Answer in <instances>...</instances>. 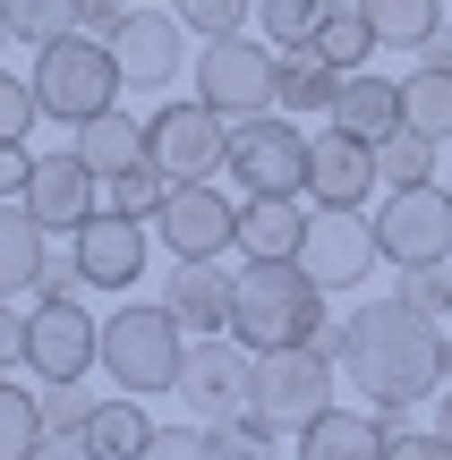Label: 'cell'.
Wrapping results in <instances>:
<instances>
[{
    "label": "cell",
    "mask_w": 452,
    "mask_h": 460,
    "mask_svg": "<svg viewBox=\"0 0 452 460\" xmlns=\"http://www.w3.org/2000/svg\"><path fill=\"white\" fill-rule=\"evenodd\" d=\"M316 349L333 367H350V384L368 393V410H410V401L444 393V324L419 315L410 298H376V307L324 324Z\"/></svg>",
    "instance_id": "6da1fadb"
},
{
    "label": "cell",
    "mask_w": 452,
    "mask_h": 460,
    "mask_svg": "<svg viewBox=\"0 0 452 460\" xmlns=\"http://www.w3.org/2000/svg\"><path fill=\"white\" fill-rule=\"evenodd\" d=\"M324 324H333V315H324V281L307 273L299 256H256L248 273H239L231 341H248L256 358H265V349H307Z\"/></svg>",
    "instance_id": "7a4b0ae2"
},
{
    "label": "cell",
    "mask_w": 452,
    "mask_h": 460,
    "mask_svg": "<svg viewBox=\"0 0 452 460\" xmlns=\"http://www.w3.org/2000/svg\"><path fill=\"white\" fill-rule=\"evenodd\" d=\"M197 102L205 111H222L239 128V119H265L282 111V51L265 43V34H214V43L197 51Z\"/></svg>",
    "instance_id": "3957f363"
},
{
    "label": "cell",
    "mask_w": 452,
    "mask_h": 460,
    "mask_svg": "<svg viewBox=\"0 0 452 460\" xmlns=\"http://www.w3.org/2000/svg\"><path fill=\"white\" fill-rule=\"evenodd\" d=\"M34 102H43V119H68V128L102 119L120 102L111 43H94V34H60V43H43V51H34Z\"/></svg>",
    "instance_id": "277c9868"
},
{
    "label": "cell",
    "mask_w": 452,
    "mask_h": 460,
    "mask_svg": "<svg viewBox=\"0 0 452 460\" xmlns=\"http://www.w3.org/2000/svg\"><path fill=\"white\" fill-rule=\"evenodd\" d=\"M180 358H188V341H180V315L154 298V307H120L111 324H102V376L120 384V393H171L180 384Z\"/></svg>",
    "instance_id": "5b68a950"
},
{
    "label": "cell",
    "mask_w": 452,
    "mask_h": 460,
    "mask_svg": "<svg viewBox=\"0 0 452 460\" xmlns=\"http://www.w3.org/2000/svg\"><path fill=\"white\" fill-rule=\"evenodd\" d=\"M376 256L393 273H436V264H452V188L444 180L385 188V205H376Z\"/></svg>",
    "instance_id": "8992f818"
},
{
    "label": "cell",
    "mask_w": 452,
    "mask_h": 460,
    "mask_svg": "<svg viewBox=\"0 0 452 460\" xmlns=\"http://www.w3.org/2000/svg\"><path fill=\"white\" fill-rule=\"evenodd\" d=\"M180 410L197 418V427H222V418H248L256 410V349L231 341V332H197L180 358Z\"/></svg>",
    "instance_id": "52a82bcc"
},
{
    "label": "cell",
    "mask_w": 452,
    "mask_h": 460,
    "mask_svg": "<svg viewBox=\"0 0 452 460\" xmlns=\"http://www.w3.org/2000/svg\"><path fill=\"white\" fill-rule=\"evenodd\" d=\"M146 163L163 171L171 188H180V180H214V171L231 163V119L205 111L197 94L163 102V111H146Z\"/></svg>",
    "instance_id": "ba28073f"
},
{
    "label": "cell",
    "mask_w": 452,
    "mask_h": 460,
    "mask_svg": "<svg viewBox=\"0 0 452 460\" xmlns=\"http://www.w3.org/2000/svg\"><path fill=\"white\" fill-rule=\"evenodd\" d=\"M231 188L248 197H307V128L299 119H239L231 128Z\"/></svg>",
    "instance_id": "9c48e42d"
},
{
    "label": "cell",
    "mask_w": 452,
    "mask_h": 460,
    "mask_svg": "<svg viewBox=\"0 0 452 460\" xmlns=\"http://www.w3.org/2000/svg\"><path fill=\"white\" fill-rule=\"evenodd\" d=\"M333 410V358L316 341L307 349H265L256 358V418H273L282 435H299L307 418Z\"/></svg>",
    "instance_id": "30bf717a"
},
{
    "label": "cell",
    "mask_w": 452,
    "mask_h": 460,
    "mask_svg": "<svg viewBox=\"0 0 452 460\" xmlns=\"http://www.w3.org/2000/svg\"><path fill=\"white\" fill-rule=\"evenodd\" d=\"M154 239L171 247V264L180 256H231L239 247V197H222L214 180H180L163 197V214H154Z\"/></svg>",
    "instance_id": "8fae6325"
},
{
    "label": "cell",
    "mask_w": 452,
    "mask_h": 460,
    "mask_svg": "<svg viewBox=\"0 0 452 460\" xmlns=\"http://www.w3.org/2000/svg\"><path fill=\"white\" fill-rule=\"evenodd\" d=\"M299 264L324 281V290H359V281L376 273V214L368 205H316Z\"/></svg>",
    "instance_id": "7c38bea8"
},
{
    "label": "cell",
    "mask_w": 452,
    "mask_h": 460,
    "mask_svg": "<svg viewBox=\"0 0 452 460\" xmlns=\"http://www.w3.org/2000/svg\"><path fill=\"white\" fill-rule=\"evenodd\" d=\"M26 367L43 384H85V367H102V324L77 298H43L26 315Z\"/></svg>",
    "instance_id": "4fadbf2b"
},
{
    "label": "cell",
    "mask_w": 452,
    "mask_h": 460,
    "mask_svg": "<svg viewBox=\"0 0 452 460\" xmlns=\"http://www.w3.org/2000/svg\"><path fill=\"white\" fill-rule=\"evenodd\" d=\"M68 256H77V273L94 281V290H137V273H146V222L94 205V214L68 230Z\"/></svg>",
    "instance_id": "5bb4252c"
},
{
    "label": "cell",
    "mask_w": 452,
    "mask_h": 460,
    "mask_svg": "<svg viewBox=\"0 0 452 460\" xmlns=\"http://www.w3.org/2000/svg\"><path fill=\"white\" fill-rule=\"evenodd\" d=\"M111 60H120V85H171L180 77V17L154 9V0H129L111 34Z\"/></svg>",
    "instance_id": "9a60e30c"
},
{
    "label": "cell",
    "mask_w": 452,
    "mask_h": 460,
    "mask_svg": "<svg viewBox=\"0 0 452 460\" xmlns=\"http://www.w3.org/2000/svg\"><path fill=\"white\" fill-rule=\"evenodd\" d=\"M376 188H385V171H376L368 137H350V128L307 137V197H316V205H368Z\"/></svg>",
    "instance_id": "2e32d148"
},
{
    "label": "cell",
    "mask_w": 452,
    "mask_h": 460,
    "mask_svg": "<svg viewBox=\"0 0 452 460\" xmlns=\"http://www.w3.org/2000/svg\"><path fill=\"white\" fill-rule=\"evenodd\" d=\"M17 205H26L43 230H77L102 205V180L77 163V146H68V154H34V180H26V197H17Z\"/></svg>",
    "instance_id": "e0dca14e"
},
{
    "label": "cell",
    "mask_w": 452,
    "mask_h": 460,
    "mask_svg": "<svg viewBox=\"0 0 452 460\" xmlns=\"http://www.w3.org/2000/svg\"><path fill=\"white\" fill-rule=\"evenodd\" d=\"M231 298H239V273L222 256H180L163 281V307L180 315V332H231Z\"/></svg>",
    "instance_id": "ac0fdd59"
},
{
    "label": "cell",
    "mask_w": 452,
    "mask_h": 460,
    "mask_svg": "<svg viewBox=\"0 0 452 460\" xmlns=\"http://www.w3.org/2000/svg\"><path fill=\"white\" fill-rule=\"evenodd\" d=\"M402 435V410H324L299 427V460H385Z\"/></svg>",
    "instance_id": "d6986e66"
},
{
    "label": "cell",
    "mask_w": 452,
    "mask_h": 460,
    "mask_svg": "<svg viewBox=\"0 0 452 460\" xmlns=\"http://www.w3.org/2000/svg\"><path fill=\"white\" fill-rule=\"evenodd\" d=\"M307 247V197H239V256H299Z\"/></svg>",
    "instance_id": "ffe728a7"
},
{
    "label": "cell",
    "mask_w": 452,
    "mask_h": 460,
    "mask_svg": "<svg viewBox=\"0 0 452 460\" xmlns=\"http://www.w3.org/2000/svg\"><path fill=\"white\" fill-rule=\"evenodd\" d=\"M333 128H350V137H368V146H385L393 128H402V85L393 77H376V68H359V77H341V94H333Z\"/></svg>",
    "instance_id": "44dd1931"
},
{
    "label": "cell",
    "mask_w": 452,
    "mask_h": 460,
    "mask_svg": "<svg viewBox=\"0 0 452 460\" xmlns=\"http://www.w3.org/2000/svg\"><path fill=\"white\" fill-rule=\"evenodd\" d=\"M77 163L94 171V180H120L129 163H146V119L111 102L102 119H85V128H77Z\"/></svg>",
    "instance_id": "7402d4cb"
},
{
    "label": "cell",
    "mask_w": 452,
    "mask_h": 460,
    "mask_svg": "<svg viewBox=\"0 0 452 460\" xmlns=\"http://www.w3.org/2000/svg\"><path fill=\"white\" fill-rule=\"evenodd\" d=\"M146 444H154V418H146L137 393L94 401V418H85V452L94 460H146Z\"/></svg>",
    "instance_id": "603a6c76"
},
{
    "label": "cell",
    "mask_w": 452,
    "mask_h": 460,
    "mask_svg": "<svg viewBox=\"0 0 452 460\" xmlns=\"http://www.w3.org/2000/svg\"><path fill=\"white\" fill-rule=\"evenodd\" d=\"M43 256H51V230L26 214V205H0V298L34 290L43 281Z\"/></svg>",
    "instance_id": "cb8c5ba5"
},
{
    "label": "cell",
    "mask_w": 452,
    "mask_h": 460,
    "mask_svg": "<svg viewBox=\"0 0 452 460\" xmlns=\"http://www.w3.org/2000/svg\"><path fill=\"white\" fill-rule=\"evenodd\" d=\"M385 51H427L444 34V0H359Z\"/></svg>",
    "instance_id": "d4e9b609"
},
{
    "label": "cell",
    "mask_w": 452,
    "mask_h": 460,
    "mask_svg": "<svg viewBox=\"0 0 452 460\" xmlns=\"http://www.w3.org/2000/svg\"><path fill=\"white\" fill-rule=\"evenodd\" d=\"M307 51H316V60L333 68V77H359V68H368V51H385V43H376L368 9H359V0H341V9L316 26V43H307Z\"/></svg>",
    "instance_id": "484cf974"
},
{
    "label": "cell",
    "mask_w": 452,
    "mask_h": 460,
    "mask_svg": "<svg viewBox=\"0 0 452 460\" xmlns=\"http://www.w3.org/2000/svg\"><path fill=\"white\" fill-rule=\"evenodd\" d=\"M402 119L427 128L436 146H452V68H436V60L410 68V77H402Z\"/></svg>",
    "instance_id": "4316f807"
},
{
    "label": "cell",
    "mask_w": 452,
    "mask_h": 460,
    "mask_svg": "<svg viewBox=\"0 0 452 460\" xmlns=\"http://www.w3.org/2000/svg\"><path fill=\"white\" fill-rule=\"evenodd\" d=\"M436 154H444L436 137L402 119V128H393L385 146H376V171H385V188H427V180H436Z\"/></svg>",
    "instance_id": "83f0119b"
},
{
    "label": "cell",
    "mask_w": 452,
    "mask_h": 460,
    "mask_svg": "<svg viewBox=\"0 0 452 460\" xmlns=\"http://www.w3.org/2000/svg\"><path fill=\"white\" fill-rule=\"evenodd\" d=\"M333 9L341 0H256V34H265L273 51H299V43H316V26Z\"/></svg>",
    "instance_id": "f1b7e54d"
},
{
    "label": "cell",
    "mask_w": 452,
    "mask_h": 460,
    "mask_svg": "<svg viewBox=\"0 0 452 460\" xmlns=\"http://www.w3.org/2000/svg\"><path fill=\"white\" fill-rule=\"evenodd\" d=\"M333 94H341V77L316 60V51H282V111H333Z\"/></svg>",
    "instance_id": "f546056e"
},
{
    "label": "cell",
    "mask_w": 452,
    "mask_h": 460,
    "mask_svg": "<svg viewBox=\"0 0 452 460\" xmlns=\"http://www.w3.org/2000/svg\"><path fill=\"white\" fill-rule=\"evenodd\" d=\"M34 452H43V410L26 384L0 376V460H34Z\"/></svg>",
    "instance_id": "4dcf8cb0"
},
{
    "label": "cell",
    "mask_w": 452,
    "mask_h": 460,
    "mask_svg": "<svg viewBox=\"0 0 452 460\" xmlns=\"http://www.w3.org/2000/svg\"><path fill=\"white\" fill-rule=\"evenodd\" d=\"M163 197H171V180H163L154 163H129L120 180H102V205L129 214V222H146V230H154V214H163Z\"/></svg>",
    "instance_id": "1f68e13d"
},
{
    "label": "cell",
    "mask_w": 452,
    "mask_h": 460,
    "mask_svg": "<svg viewBox=\"0 0 452 460\" xmlns=\"http://www.w3.org/2000/svg\"><path fill=\"white\" fill-rule=\"evenodd\" d=\"M0 17H9L17 43H60V34H77V0H0Z\"/></svg>",
    "instance_id": "d6a6232c"
},
{
    "label": "cell",
    "mask_w": 452,
    "mask_h": 460,
    "mask_svg": "<svg viewBox=\"0 0 452 460\" xmlns=\"http://www.w3.org/2000/svg\"><path fill=\"white\" fill-rule=\"evenodd\" d=\"M94 401H102V393H85V384H43V393H34V410H43V435H85Z\"/></svg>",
    "instance_id": "836d02e7"
},
{
    "label": "cell",
    "mask_w": 452,
    "mask_h": 460,
    "mask_svg": "<svg viewBox=\"0 0 452 460\" xmlns=\"http://www.w3.org/2000/svg\"><path fill=\"white\" fill-rule=\"evenodd\" d=\"M34 119H43V102H34V77H9V68H0V146H26Z\"/></svg>",
    "instance_id": "e575fe53"
},
{
    "label": "cell",
    "mask_w": 452,
    "mask_h": 460,
    "mask_svg": "<svg viewBox=\"0 0 452 460\" xmlns=\"http://www.w3.org/2000/svg\"><path fill=\"white\" fill-rule=\"evenodd\" d=\"M171 17H180L188 34H205V43H214V34H239V26H248V0H180Z\"/></svg>",
    "instance_id": "d590c367"
},
{
    "label": "cell",
    "mask_w": 452,
    "mask_h": 460,
    "mask_svg": "<svg viewBox=\"0 0 452 460\" xmlns=\"http://www.w3.org/2000/svg\"><path fill=\"white\" fill-rule=\"evenodd\" d=\"M402 298L444 324V315H452V264H436V273H402Z\"/></svg>",
    "instance_id": "8d00e7d4"
},
{
    "label": "cell",
    "mask_w": 452,
    "mask_h": 460,
    "mask_svg": "<svg viewBox=\"0 0 452 460\" xmlns=\"http://www.w3.org/2000/svg\"><path fill=\"white\" fill-rule=\"evenodd\" d=\"M146 460H214V435L205 427H154Z\"/></svg>",
    "instance_id": "74e56055"
},
{
    "label": "cell",
    "mask_w": 452,
    "mask_h": 460,
    "mask_svg": "<svg viewBox=\"0 0 452 460\" xmlns=\"http://www.w3.org/2000/svg\"><path fill=\"white\" fill-rule=\"evenodd\" d=\"M85 290H94V281L77 273V256H43V281H34V298H77V307H85Z\"/></svg>",
    "instance_id": "f35d334b"
},
{
    "label": "cell",
    "mask_w": 452,
    "mask_h": 460,
    "mask_svg": "<svg viewBox=\"0 0 452 460\" xmlns=\"http://www.w3.org/2000/svg\"><path fill=\"white\" fill-rule=\"evenodd\" d=\"M385 460H452V444H444L436 427H427V435H419V427H402V435L385 444Z\"/></svg>",
    "instance_id": "ab89813d"
},
{
    "label": "cell",
    "mask_w": 452,
    "mask_h": 460,
    "mask_svg": "<svg viewBox=\"0 0 452 460\" xmlns=\"http://www.w3.org/2000/svg\"><path fill=\"white\" fill-rule=\"evenodd\" d=\"M120 17H129V0H77V34H94V43H111Z\"/></svg>",
    "instance_id": "60d3db41"
},
{
    "label": "cell",
    "mask_w": 452,
    "mask_h": 460,
    "mask_svg": "<svg viewBox=\"0 0 452 460\" xmlns=\"http://www.w3.org/2000/svg\"><path fill=\"white\" fill-rule=\"evenodd\" d=\"M26 180H34V154H26V146H0V205L26 197Z\"/></svg>",
    "instance_id": "b9f144b4"
},
{
    "label": "cell",
    "mask_w": 452,
    "mask_h": 460,
    "mask_svg": "<svg viewBox=\"0 0 452 460\" xmlns=\"http://www.w3.org/2000/svg\"><path fill=\"white\" fill-rule=\"evenodd\" d=\"M9 367H26V315L0 298V376H9Z\"/></svg>",
    "instance_id": "7bdbcfd3"
},
{
    "label": "cell",
    "mask_w": 452,
    "mask_h": 460,
    "mask_svg": "<svg viewBox=\"0 0 452 460\" xmlns=\"http://www.w3.org/2000/svg\"><path fill=\"white\" fill-rule=\"evenodd\" d=\"M34 460H94V452H85V435H43V452H34Z\"/></svg>",
    "instance_id": "ee69618b"
},
{
    "label": "cell",
    "mask_w": 452,
    "mask_h": 460,
    "mask_svg": "<svg viewBox=\"0 0 452 460\" xmlns=\"http://www.w3.org/2000/svg\"><path fill=\"white\" fill-rule=\"evenodd\" d=\"M436 435H444V444H452V384H444V393H436Z\"/></svg>",
    "instance_id": "f6af8a7d"
},
{
    "label": "cell",
    "mask_w": 452,
    "mask_h": 460,
    "mask_svg": "<svg viewBox=\"0 0 452 460\" xmlns=\"http://www.w3.org/2000/svg\"><path fill=\"white\" fill-rule=\"evenodd\" d=\"M444 384H452V332H444Z\"/></svg>",
    "instance_id": "bcb514c9"
},
{
    "label": "cell",
    "mask_w": 452,
    "mask_h": 460,
    "mask_svg": "<svg viewBox=\"0 0 452 460\" xmlns=\"http://www.w3.org/2000/svg\"><path fill=\"white\" fill-rule=\"evenodd\" d=\"M0 43H17V34H9V17H0Z\"/></svg>",
    "instance_id": "7dc6e473"
},
{
    "label": "cell",
    "mask_w": 452,
    "mask_h": 460,
    "mask_svg": "<svg viewBox=\"0 0 452 460\" xmlns=\"http://www.w3.org/2000/svg\"><path fill=\"white\" fill-rule=\"evenodd\" d=\"M444 332H452V315H444Z\"/></svg>",
    "instance_id": "c3c4849f"
},
{
    "label": "cell",
    "mask_w": 452,
    "mask_h": 460,
    "mask_svg": "<svg viewBox=\"0 0 452 460\" xmlns=\"http://www.w3.org/2000/svg\"><path fill=\"white\" fill-rule=\"evenodd\" d=\"M444 188H452V180H444Z\"/></svg>",
    "instance_id": "681fc988"
}]
</instances>
